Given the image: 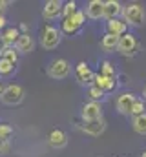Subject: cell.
Listing matches in <instances>:
<instances>
[{
	"mask_svg": "<svg viewBox=\"0 0 146 157\" xmlns=\"http://www.w3.org/2000/svg\"><path fill=\"white\" fill-rule=\"evenodd\" d=\"M122 20L126 22V26L130 28H141L146 22V11L143 7V4L139 2H130L122 7V13H121Z\"/></svg>",
	"mask_w": 146,
	"mask_h": 157,
	"instance_id": "6da1fadb",
	"label": "cell"
},
{
	"mask_svg": "<svg viewBox=\"0 0 146 157\" xmlns=\"http://www.w3.org/2000/svg\"><path fill=\"white\" fill-rule=\"evenodd\" d=\"M141 51V42L133 33H126L122 37H119L117 42V53H121L122 57H135Z\"/></svg>",
	"mask_w": 146,
	"mask_h": 157,
	"instance_id": "7a4b0ae2",
	"label": "cell"
},
{
	"mask_svg": "<svg viewBox=\"0 0 146 157\" xmlns=\"http://www.w3.org/2000/svg\"><path fill=\"white\" fill-rule=\"evenodd\" d=\"M24 97H26V90L20 84H7V86H4L0 101L6 106H17L24 101Z\"/></svg>",
	"mask_w": 146,
	"mask_h": 157,
	"instance_id": "3957f363",
	"label": "cell"
},
{
	"mask_svg": "<svg viewBox=\"0 0 146 157\" xmlns=\"http://www.w3.org/2000/svg\"><path fill=\"white\" fill-rule=\"evenodd\" d=\"M60 40H62V33H60V29H57L55 26L46 24V26L40 29V46H42L44 49H48V51L55 49V48L60 44Z\"/></svg>",
	"mask_w": 146,
	"mask_h": 157,
	"instance_id": "277c9868",
	"label": "cell"
},
{
	"mask_svg": "<svg viewBox=\"0 0 146 157\" xmlns=\"http://www.w3.org/2000/svg\"><path fill=\"white\" fill-rule=\"evenodd\" d=\"M71 75V64L66 59H55L49 62L48 66V77L55 78V80H62Z\"/></svg>",
	"mask_w": 146,
	"mask_h": 157,
	"instance_id": "5b68a950",
	"label": "cell"
},
{
	"mask_svg": "<svg viewBox=\"0 0 146 157\" xmlns=\"http://www.w3.org/2000/svg\"><path fill=\"white\" fill-rule=\"evenodd\" d=\"M79 130L84 132L86 135L99 137V135L104 133V130H106V121H104V117L95 119V121H82V124H79Z\"/></svg>",
	"mask_w": 146,
	"mask_h": 157,
	"instance_id": "8992f818",
	"label": "cell"
},
{
	"mask_svg": "<svg viewBox=\"0 0 146 157\" xmlns=\"http://www.w3.org/2000/svg\"><path fill=\"white\" fill-rule=\"evenodd\" d=\"M80 117H82V121L102 119V102H93V101L84 102L82 110H80Z\"/></svg>",
	"mask_w": 146,
	"mask_h": 157,
	"instance_id": "52a82bcc",
	"label": "cell"
},
{
	"mask_svg": "<svg viewBox=\"0 0 146 157\" xmlns=\"http://www.w3.org/2000/svg\"><path fill=\"white\" fill-rule=\"evenodd\" d=\"M75 77H77V80L82 84V86H91L93 84V77H95V73L91 71V68L84 62V60H80L77 66H75Z\"/></svg>",
	"mask_w": 146,
	"mask_h": 157,
	"instance_id": "ba28073f",
	"label": "cell"
},
{
	"mask_svg": "<svg viewBox=\"0 0 146 157\" xmlns=\"http://www.w3.org/2000/svg\"><path fill=\"white\" fill-rule=\"evenodd\" d=\"M135 99H137V95H133V93H130V91L121 93V95L117 97V102H115L117 112H119L121 115H130V110H132Z\"/></svg>",
	"mask_w": 146,
	"mask_h": 157,
	"instance_id": "9c48e42d",
	"label": "cell"
},
{
	"mask_svg": "<svg viewBox=\"0 0 146 157\" xmlns=\"http://www.w3.org/2000/svg\"><path fill=\"white\" fill-rule=\"evenodd\" d=\"M62 15V2L60 0H48L42 6V17L46 20H55Z\"/></svg>",
	"mask_w": 146,
	"mask_h": 157,
	"instance_id": "30bf717a",
	"label": "cell"
},
{
	"mask_svg": "<svg viewBox=\"0 0 146 157\" xmlns=\"http://www.w3.org/2000/svg\"><path fill=\"white\" fill-rule=\"evenodd\" d=\"M13 48L17 49L18 55H20V53H22V55H28V53H31V51L35 49V40H33V37H31L29 33H20Z\"/></svg>",
	"mask_w": 146,
	"mask_h": 157,
	"instance_id": "8fae6325",
	"label": "cell"
},
{
	"mask_svg": "<svg viewBox=\"0 0 146 157\" xmlns=\"http://www.w3.org/2000/svg\"><path fill=\"white\" fill-rule=\"evenodd\" d=\"M48 143H49L51 148L60 150V148H64V146L68 144V135H66L64 130H60V128H53V130L48 133Z\"/></svg>",
	"mask_w": 146,
	"mask_h": 157,
	"instance_id": "7c38bea8",
	"label": "cell"
},
{
	"mask_svg": "<svg viewBox=\"0 0 146 157\" xmlns=\"http://www.w3.org/2000/svg\"><path fill=\"white\" fill-rule=\"evenodd\" d=\"M121 13H122V4L119 0H106L104 2V7H102V18L106 20H115V18H121Z\"/></svg>",
	"mask_w": 146,
	"mask_h": 157,
	"instance_id": "4fadbf2b",
	"label": "cell"
},
{
	"mask_svg": "<svg viewBox=\"0 0 146 157\" xmlns=\"http://www.w3.org/2000/svg\"><path fill=\"white\" fill-rule=\"evenodd\" d=\"M93 86H97L101 91H104V93H110V91H113L115 88H117V78H110V77H104V75H101V73H95V77H93Z\"/></svg>",
	"mask_w": 146,
	"mask_h": 157,
	"instance_id": "5bb4252c",
	"label": "cell"
},
{
	"mask_svg": "<svg viewBox=\"0 0 146 157\" xmlns=\"http://www.w3.org/2000/svg\"><path fill=\"white\" fill-rule=\"evenodd\" d=\"M102 7H104V2L102 0H90L88 6H86V11H84L86 18H90V20L102 18Z\"/></svg>",
	"mask_w": 146,
	"mask_h": 157,
	"instance_id": "9a60e30c",
	"label": "cell"
},
{
	"mask_svg": "<svg viewBox=\"0 0 146 157\" xmlns=\"http://www.w3.org/2000/svg\"><path fill=\"white\" fill-rule=\"evenodd\" d=\"M106 29H108L110 35H115V37H122L128 33V26L122 18H115V20H110L106 24Z\"/></svg>",
	"mask_w": 146,
	"mask_h": 157,
	"instance_id": "2e32d148",
	"label": "cell"
},
{
	"mask_svg": "<svg viewBox=\"0 0 146 157\" xmlns=\"http://www.w3.org/2000/svg\"><path fill=\"white\" fill-rule=\"evenodd\" d=\"M18 35H20L18 28H6L4 33L0 35V42H2V46H4V48H7V46H15V42H17V39H18Z\"/></svg>",
	"mask_w": 146,
	"mask_h": 157,
	"instance_id": "e0dca14e",
	"label": "cell"
},
{
	"mask_svg": "<svg viewBox=\"0 0 146 157\" xmlns=\"http://www.w3.org/2000/svg\"><path fill=\"white\" fill-rule=\"evenodd\" d=\"M117 42H119V37L106 33V35L101 39V49H102L104 53H115V51H117Z\"/></svg>",
	"mask_w": 146,
	"mask_h": 157,
	"instance_id": "ac0fdd59",
	"label": "cell"
},
{
	"mask_svg": "<svg viewBox=\"0 0 146 157\" xmlns=\"http://www.w3.org/2000/svg\"><path fill=\"white\" fill-rule=\"evenodd\" d=\"M132 128H133L135 133L146 137V113L139 115V117H132Z\"/></svg>",
	"mask_w": 146,
	"mask_h": 157,
	"instance_id": "d6986e66",
	"label": "cell"
},
{
	"mask_svg": "<svg viewBox=\"0 0 146 157\" xmlns=\"http://www.w3.org/2000/svg\"><path fill=\"white\" fill-rule=\"evenodd\" d=\"M0 59H6L7 62L17 64L18 62V53H17V49L13 46H7V48H2L0 49Z\"/></svg>",
	"mask_w": 146,
	"mask_h": 157,
	"instance_id": "ffe728a7",
	"label": "cell"
},
{
	"mask_svg": "<svg viewBox=\"0 0 146 157\" xmlns=\"http://www.w3.org/2000/svg\"><path fill=\"white\" fill-rule=\"evenodd\" d=\"M99 73L104 75V77L115 78L117 77V68L113 66V62H110V60H102V62H101V71H99Z\"/></svg>",
	"mask_w": 146,
	"mask_h": 157,
	"instance_id": "44dd1931",
	"label": "cell"
},
{
	"mask_svg": "<svg viewBox=\"0 0 146 157\" xmlns=\"http://www.w3.org/2000/svg\"><path fill=\"white\" fill-rule=\"evenodd\" d=\"M146 113V102L144 99H135V102H133V106H132V110H130V115L132 117H139V115H144Z\"/></svg>",
	"mask_w": 146,
	"mask_h": 157,
	"instance_id": "7402d4cb",
	"label": "cell"
},
{
	"mask_svg": "<svg viewBox=\"0 0 146 157\" xmlns=\"http://www.w3.org/2000/svg\"><path fill=\"white\" fill-rule=\"evenodd\" d=\"M79 29H80V28H77V26L73 24L71 18H62V22H60V33L75 35V33H79Z\"/></svg>",
	"mask_w": 146,
	"mask_h": 157,
	"instance_id": "603a6c76",
	"label": "cell"
},
{
	"mask_svg": "<svg viewBox=\"0 0 146 157\" xmlns=\"http://www.w3.org/2000/svg\"><path fill=\"white\" fill-rule=\"evenodd\" d=\"M15 71V64L7 62L6 59H0V77L6 78V77H11Z\"/></svg>",
	"mask_w": 146,
	"mask_h": 157,
	"instance_id": "cb8c5ba5",
	"label": "cell"
},
{
	"mask_svg": "<svg viewBox=\"0 0 146 157\" xmlns=\"http://www.w3.org/2000/svg\"><path fill=\"white\" fill-rule=\"evenodd\" d=\"M104 95H106V93L101 91V90H99L97 86H93V84L88 88V97H90V101H93V102H102Z\"/></svg>",
	"mask_w": 146,
	"mask_h": 157,
	"instance_id": "d4e9b609",
	"label": "cell"
},
{
	"mask_svg": "<svg viewBox=\"0 0 146 157\" xmlns=\"http://www.w3.org/2000/svg\"><path fill=\"white\" fill-rule=\"evenodd\" d=\"M68 18H71V22L77 26V28H82L84 22H86V15H84V11H80V9H77L71 17H68Z\"/></svg>",
	"mask_w": 146,
	"mask_h": 157,
	"instance_id": "484cf974",
	"label": "cell"
},
{
	"mask_svg": "<svg viewBox=\"0 0 146 157\" xmlns=\"http://www.w3.org/2000/svg\"><path fill=\"white\" fill-rule=\"evenodd\" d=\"M75 11H77V2H75V0H70V2L62 4V17H64V18L71 17Z\"/></svg>",
	"mask_w": 146,
	"mask_h": 157,
	"instance_id": "4316f807",
	"label": "cell"
},
{
	"mask_svg": "<svg viewBox=\"0 0 146 157\" xmlns=\"http://www.w3.org/2000/svg\"><path fill=\"white\" fill-rule=\"evenodd\" d=\"M13 135V128L9 124H0V139L9 141V137Z\"/></svg>",
	"mask_w": 146,
	"mask_h": 157,
	"instance_id": "83f0119b",
	"label": "cell"
},
{
	"mask_svg": "<svg viewBox=\"0 0 146 157\" xmlns=\"http://www.w3.org/2000/svg\"><path fill=\"white\" fill-rule=\"evenodd\" d=\"M9 148H11V143L6 139H0V155H6L9 152Z\"/></svg>",
	"mask_w": 146,
	"mask_h": 157,
	"instance_id": "f1b7e54d",
	"label": "cell"
},
{
	"mask_svg": "<svg viewBox=\"0 0 146 157\" xmlns=\"http://www.w3.org/2000/svg\"><path fill=\"white\" fill-rule=\"evenodd\" d=\"M7 6H9V2H6V0H0V15H4V11L7 9Z\"/></svg>",
	"mask_w": 146,
	"mask_h": 157,
	"instance_id": "f546056e",
	"label": "cell"
},
{
	"mask_svg": "<svg viewBox=\"0 0 146 157\" xmlns=\"http://www.w3.org/2000/svg\"><path fill=\"white\" fill-rule=\"evenodd\" d=\"M7 26V20H6V17L4 15H0V29H4Z\"/></svg>",
	"mask_w": 146,
	"mask_h": 157,
	"instance_id": "4dcf8cb0",
	"label": "cell"
},
{
	"mask_svg": "<svg viewBox=\"0 0 146 157\" xmlns=\"http://www.w3.org/2000/svg\"><path fill=\"white\" fill-rule=\"evenodd\" d=\"M18 31H24V33H28V24H20V26H18Z\"/></svg>",
	"mask_w": 146,
	"mask_h": 157,
	"instance_id": "1f68e13d",
	"label": "cell"
},
{
	"mask_svg": "<svg viewBox=\"0 0 146 157\" xmlns=\"http://www.w3.org/2000/svg\"><path fill=\"white\" fill-rule=\"evenodd\" d=\"M2 91H4V84L0 82V95H2Z\"/></svg>",
	"mask_w": 146,
	"mask_h": 157,
	"instance_id": "d6a6232c",
	"label": "cell"
},
{
	"mask_svg": "<svg viewBox=\"0 0 146 157\" xmlns=\"http://www.w3.org/2000/svg\"><path fill=\"white\" fill-rule=\"evenodd\" d=\"M141 157H146V150H144V152H143V154H141Z\"/></svg>",
	"mask_w": 146,
	"mask_h": 157,
	"instance_id": "836d02e7",
	"label": "cell"
},
{
	"mask_svg": "<svg viewBox=\"0 0 146 157\" xmlns=\"http://www.w3.org/2000/svg\"><path fill=\"white\" fill-rule=\"evenodd\" d=\"M143 95H144V101H146V86H144V93H143Z\"/></svg>",
	"mask_w": 146,
	"mask_h": 157,
	"instance_id": "e575fe53",
	"label": "cell"
}]
</instances>
